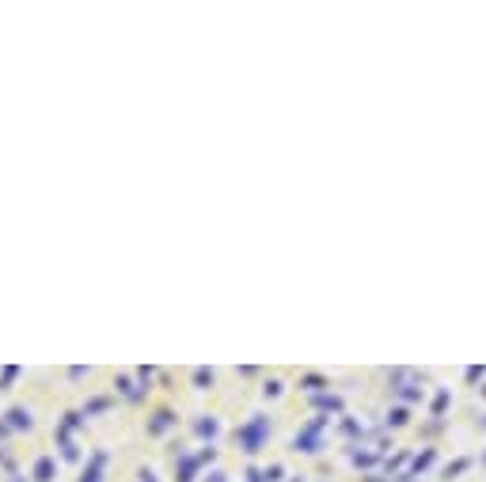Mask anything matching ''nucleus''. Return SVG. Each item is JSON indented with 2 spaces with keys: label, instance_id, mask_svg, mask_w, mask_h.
Masks as SVG:
<instances>
[{
  "label": "nucleus",
  "instance_id": "f257e3e1",
  "mask_svg": "<svg viewBox=\"0 0 486 482\" xmlns=\"http://www.w3.org/2000/svg\"><path fill=\"white\" fill-rule=\"evenodd\" d=\"M103 467H107V452H91V463L84 467V478L80 482H103Z\"/></svg>",
  "mask_w": 486,
  "mask_h": 482
},
{
  "label": "nucleus",
  "instance_id": "f03ea898",
  "mask_svg": "<svg viewBox=\"0 0 486 482\" xmlns=\"http://www.w3.org/2000/svg\"><path fill=\"white\" fill-rule=\"evenodd\" d=\"M171 425H175V414L171 410H156L152 422H148V433H156V437H160V433H167Z\"/></svg>",
  "mask_w": 486,
  "mask_h": 482
},
{
  "label": "nucleus",
  "instance_id": "7ed1b4c3",
  "mask_svg": "<svg viewBox=\"0 0 486 482\" xmlns=\"http://www.w3.org/2000/svg\"><path fill=\"white\" fill-rule=\"evenodd\" d=\"M4 418H8V425H12V429H31V410H27V406H12Z\"/></svg>",
  "mask_w": 486,
  "mask_h": 482
},
{
  "label": "nucleus",
  "instance_id": "20e7f679",
  "mask_svg": "<svg viewBox=\"0 0 486 482\" xmlns=\"http://www.w3.org/2000/svg\"><path fill=\"white\" fill-rule=\"evenodd\" d=\"M118 391L126 395L129 403H141V399H145V387H133V380H129V376H118Z\"/></svg>",
  "mask_w": 486,
  "mask_h": 482
},
{
  "label": "nucleus",
  "instance_id": "39448f33",
  "mask_svg": "<svg viewBox=\"0 0 486 482\" xmlns=\"http://www.w3.org/2000/svg\"><path fill=\"white\" fill-rule=\"evenodd\" d=\"M34 482H53V460L50 456L34 460Z\"/></svg>",
  "mask_w": 486,
  "mask_h": 482
},
{
  "label": "nucleus",
  "instance_id": "423d86ee",
  "mask_svg": "<svg viewBox=\"0 0 486 482\" xmlns=\"http://www.w3.org/2000/svg\"><path fill=\"white\" fill-rule=\"evenodd\" d=\"M58 441H61V456L65 460H80V448H77V444H72V437H69V433H65V429H58Z\"/></svg>",
  "mask_w": 486,
  "mask_h": 482
},
{
  "label": "nucleus",
  "instance_id": "0eeeda50",
  "mask_svg": "<svg viewBox=\"0 0 486 482\" xmlns=\"http://www.w3.org/2000/svg\"><path fill=\"white\" fill-rule=\"evenodd\" d=\"M107 406H110V399H103V395H99V399H88L80 414H84V418H91V414H103V410H107Z\"/></svg>",
  "mask_w": 486,
  "mask_h": 482
},
{
  "label": "nucleus",
  "instance_id": "6e6552de",
  "mask_svg": "<svg viewBox=\"0 0 486 482\" xmlns=\"http://www.w3.org/2000/svg\"><path fill=\"white\" fill-rule=\"evenodd\" d=\"M20 376V365H8L4 373H0V387H12V380Z\"/></svg>",
  "mask_w": 486,
  "mask_h": 482
},
{
  "label": "nucleus",
  "instance_id": "1a4fd4ad",
  "mask_svg": "<svg viewBox=\"0 0 486 482\" xmlns=\"http://www.w3.org/2000/svg\"><path fill=\"white\" fill-rule=\"evenodd\" d=\"M198 433H217V422H213V418L209 422H198Z\"/></svg>",
  "mask_w": 486,
  "mask_h": 482
},
{
  "label": "nucleus",
  "instance_id": "9d476101",
  "mask_svg": "<svg viewBox=\"0 0 486 482\" xmlns=\"http://www.w3.org/2000/svg\"><path fill=\"white\" fill-rule=\"evenodd\" d=\"M141 482H156V475H152L148 467H141Z\"/></svg>",
  "mask_w": 486,
  "mask_h": 482
},
{
  "label": "nucleus",
  "instance_id": "9b49d317",
  "mask_svg": "<svg viewBox=\"0 0 486 482\" xmlns=\"http://www.w3.org/2000/svg\"><path fill=\"white\" fill-rule=\"evenodd\" d=\"M8 433H12V425H8V422H0V437H8Z\"/></svg>",
  "mask_w": 486,
  "mask_h": 482
},
{
  "label": "nucleus",
  "instance_id": "f8f14e48",
  "mask_svg": "<svg viewBox=\"0 0 486 482\" xmlns=\"http://www.w3.org/2000/svg\"><path fill=\"white\" fill-rule=\"evenodd\" d=\"M12 482H27V478H20V475H12Z\"/></svg>",
  "mask_w": 486,
  "mask_h": 482
},
{
  "label": "nucleus",
  "instance_id": "ddd939ff",
  "mask_svg": "<svg viewBox=\"0 0 486 482\" xmlns=\"http://www.w3.org/2000/svg\"><path fill=\"white\" fill-rule=\"evenodd\" d=\"M213 482H224V478H221V475H213Z\"/></svg>",
  "mask_w": 486,
  "mask_h": 482
}]
</instances>
